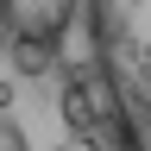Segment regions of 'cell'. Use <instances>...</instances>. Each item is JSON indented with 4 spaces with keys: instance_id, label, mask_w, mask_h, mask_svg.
<instances>
[{
    "instance_id": "cell-1",
    "label": "cell",
    "mask_w": 151,
    "mask_h": 151,
    "mask_svg": "<svg viewBox=\"0 0 151 151\" xmlns=\"http://www.w3.org/2000/svg\"><path fill=\"white\" fill-rule=\"evenodd\" d=\"M82 6L88 63L120 107V145L151 151V0H82Z\"/></svg>"
},
{
    "instance_id": "cell-2",
    "label": "cell",
    "mask_w": 151,
    "mask_h": 151,
    "mask_svg": "<svg viewBox=\"0 0 151 151\" xmlns=\"http://www.w3.org/2000/svg\"><path fill=\"white\" fill-rule=\"evenodd\" d=\"M82 0H0V38L19 50V63H44L63 44Z\"/></svg>"
},
{
    "instance_id": "cell-3",
    "label": "cell",
    "mask_w": 151,
    "mask_h": 151,
    "mask_svg": "<svg viewBox=\"0 0 151 151\" xmlns=\"http://www.w3.org/2000/svg\"><path fill=\"white\" fill-rule=\"evenodd\" d=\"M0 151H25V132H19L13 120H0Z\"/></svg>"
},
{
    "instance_id": "cell-4",
    "label": "cell",
    "mask_w": 151,
    "mask_h": 151,
    "mask_svg": "<svg viewBox=\"0 0 151 151\" xmlns=\"http://www.w3.org/2000/svg\"><path fill=\"white\" fill-rule=\"evenodd\" d=\"M6 101H13V88H6V82H0V113H6Z\"/></svg>"
}]
</instances>
